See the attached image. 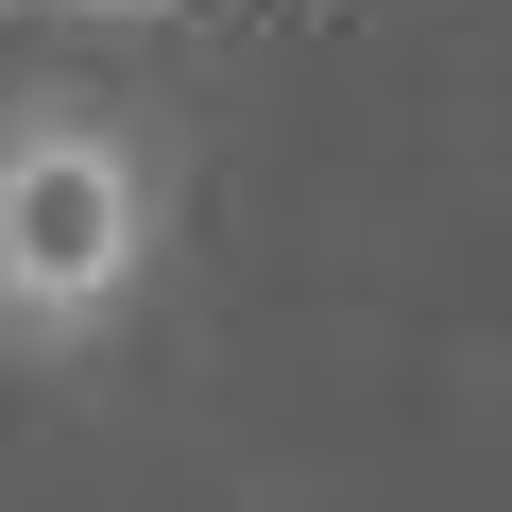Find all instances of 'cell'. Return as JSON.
Instances as JSON below:
<instances>
[{
  "label": "cell",
  "instance_id": "obj_1",
  "mask_svg": "<svg viewBox=\"0 0 512 512\" xmlns=\"http://www.w3.org/2000/svg\"><path fill=\"white\" fill-rule=\"evenodd\" d=\"M154 154L103 120V86H18L0 103V359H103L154 291Z\"/></svg>",
  "mask_w": 512,
  "mask_h": 512
}]
</instances>
